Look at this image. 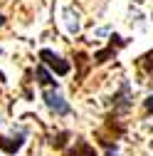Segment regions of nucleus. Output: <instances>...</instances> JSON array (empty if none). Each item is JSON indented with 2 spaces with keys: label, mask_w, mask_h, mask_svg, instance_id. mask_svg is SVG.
Here are the masks:
<instances>
[{
  "label": "nucleus",
  "mask_w": 153,
  "mask_h": 156,
  "mask_svg": "<svg viewBox=\"0 0 153 156\" xmlns=\"http://www.w3.org/2000/svg\"><path fill=\"white\" fill-rule=\"evenodd\" d=\"M0 82H5V74H3V72H0Z\"/></svg>",
  "instance_id": "12"
},
{
  "label": "nucleus",
  "mask_w": 153,
  "mask_h": 156,
  "mask_svg": "<svg viewBox=\"0 0 153 156\" xmlns=\"http://www.w3.org/2000/svg\"><path fill=\"white\" fill-rule=\"evenodd\" d=\"M106 156H116V151H114V149H109V151H106Z\"/></svg>",
  "instance_id": "10"
},
{
  "label": "nucleus",
  "mask_w": 153,
  "mask_h": 156,
  "mask_svg": "<svg viewBox=\"0 0 153 156\" xmlns=\"http://www.w3.org/2000/svg\"><path fill=\"white\" fill-rule=\"evenodd\" d=\"M146 112H148V114L153 112V94H151V97H148V99H146Z\"/></svg>",
  "instance_id": "9"
},
{
  "label": "nucleus",
  "mask_w": 153,
  "mask_h": 156,
  "mask_svg": "<svg viewBox=\"0 0 153 156\" xmlns=\"http://www.w3.org/2000/svg\"><path fill=\"white\" fill-rule=\"evenodd\" d=\"M40 60H42V65H45V67H52L59 77L69 74V69H72V65H69L67 60H62L59 55H54L52 50H42V52H40Z\"/></svg>",
  "instance_id": "2"
},
{
  "label": "nucleus",
  "mask_w": 153,
  "mask_h": 156,
  "mask_svg": "<svg viewBox=\"0 0 153 156\" xmlns=\"http://www.w3.org/2000/svg\"><path fill=\"white\" fill-rule=\"evenodd\" d=\"M138 67L151 77V80H153V50H151V52H146L141 60H138Z\"/></svg>",
  "instance_id": "6"
},
{
  "label": "nucleus",
  "mask_w": 153,
  "mask_h": 156,
  "mask_svg": "<svg viewBox=\"0 0 153 156\" xmlns=\"http://www.w3.org/2000/svg\"><path fill=\"white\" fill-rule=\"evenodd\" d=\"M67 131H62V134H57V139H52V144H54V149H64V144H67Z\"/></svg>",
  "instance_id": "8"
},
{
  "label": "nucleus",
  "mask_w": 153,
  "mask_h": 156,
  "mask_svg": "<svg viewBox=\"0 0 153 156\" xmlns=\"http://www.w3.org/2000/svg\"><path fill=\"white\" fill-rule=\"evenodd\" d=\"M114 52H116V50H114V40H111V45H109L106 50H101V52H97V55H94V62H97V65H104V62L109 60Z\"/></svg>",
  "instance_id": "7"
},
{
  "label": "nucleus",
  "mask_w": 153,
  "mask_h": 156,
  "mask_svg": "<svg viewBox=\"0 0 153 156\" xmlns=\"http://www.w3.org/2000/svg\"><path fill=\"white\" fill-rule=\"evenodd\" d=\"M42 99H45V104H47V109L52 112V114H57V116H67V114H72V107L62 99V94L57 92V87L52 89H45L42 92Z\"/></svg>",
  "instance_id": "1"
},
{
  "label": "nucleus",
  "mask_w": 153,
  "mask_h": 156,
  "mask_svg": "<svg viewBox=\"0 0 153 156\" xmlns=\"http://www.w3.org/2000/svg\"><path fill=\"white\" fill-rule=\"evenodd\" d=\"M5 25V15H0V27H3Z\"/></svg>",
  "instance_id": "11"
},
{
  "label": "nucleus",
  "mask_w": 153,
  "mask_h": 156,
  "mask_svg": "<svg viewBox=\"0 0 153 156\" xmlns=\"http://www.w3.org/2000/svg\"><path fill=\"white\" fill-rule=\"evenodd\" d=\"M35 77H37V82H40L42 87H57V80L47 72V67H45V65H40V67L35 69Z\"/></svg>",
  "instance_id": "5"
},
{
  "label": "nucleus",
  "mask_w": 153,
  "mask_h": 156,
  "mask_svg": "<svg viewBox=\"0 0 153 156\" xmlns=\"http://www.w3.org/2000/svg\"><path fill=\"white\" fill-rule=\"evenodd\" d=\"M67 156H97V151H94V146L87 139H76L74 146L67 151Z\"/></svg>",
  "instance_id": "4"
},
{
  "label": "nucleus",
  "mask_w": 153,
  "mask_h": 156,
  "mask_svg": "<svg viewBox=\"0 0 153 156\" xmlns=\"http://www.w3.org/2000/svg\"><path fill=\"white\" fill-rule=\"evenodd\" d=\"M22 144H25V134L22 131L17 136H0V149H3L8 156H15L17 151L22 149Z\"/></svg>",
  "instance_id": "3"
}]
</instances>
